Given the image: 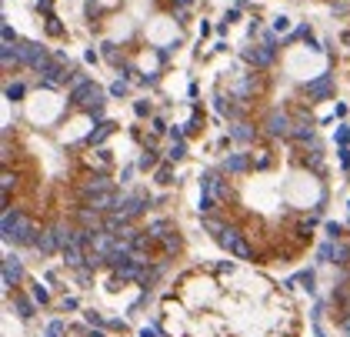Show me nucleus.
Listing matches in <instances>:
<instances>
[{
	"instance_id": "1",
	"label": "nucleus",
	"mask_w": 350,
	"mask_h": 337,
	"mask_svg": "<svg viewBox=\"0 0 350 337\" xmlns=\"http://www.w3.org/2000/svg\"><path fill=\"white\" fill-rule=\"evenodd\" d=\"M104 90L93 84V80H80L74 90H70V104H80L87 113H93V117H100L104 113Z\"/></svg>"
},
{
	"instance_id": "2",
	"label": "nucleus",
	"mask_w": 350,
	"mask_h": 337,
	"mask_svg": "<svg viewBox=\"0 0 350 337\" xmlns=\"http://www.w3.org/2000/svg\"><path fill=\"white\" fill-rule=\"evenodd\" d=\"M34 237H37V230H34V224L23 217V214H17V210H7L3 214V241L10 244H34Z\"/></svg>"
},
{
	"instance_id": "3",
	"label": "nucleus",
	"mask_w": 350,
	"mask_h": 337,
	"mask_svg": "<svg viewBox=\"0 0 350 337\" xmlns=\"http://www.w3.org/2000/svg\"><path fill=\"white\" fill-rule=\"evenodd\" d=\"M220 244L230 250V254H234V257H240V261H247V257H250V247H247V241L240 237L237 230H230V227H223V230H220Z\"/></svg>"
},
{
	"instance_id": "4",
	"label": "nucleus",
	"mask_w": 350,
	"mask_h": 337,
	"mask_svg": "<svg viewBox=\"0 0 350 337\" xmlns=\"http://www.w3.org/2000/svg\"><path fill=\"white\" fill-rule=\"evenodd\" d=\"M267 134H274V137H287V134H294V131H290V117H287V113H280V111H274L270 117H267Z\"/></svg>"
},
{
	"instance_id": "5",
	"label": "nucleus",
	"mask_w": 350,
	"mask_h": 337,
	"mask_svg": "<svg viewBox=\"0 0 350 337\" xmlns=\"http://www.w3.org/2000/svg\"><path fill=\"white\" fill-rule=\"evenodd\" d=\"M20 277H23V264H20L17 254H10V257L3 261V284H7V287H14Z\"/></svg>"
},
{
	"instance_id": "6",
	"label": "nucleus",
	"mask_w": 350,
	"mask_h": 337,
	"mask_svg": "<svg viewBox=\"0 0 350 337\" xmlns=\"http://www.w3.org/2000/svg\"><path fill=\"white\" fill-rule=\"evenodd\" d=\"M350 257V250L347 247H344V244H324V247H320V261H330V264H344Z\"/></svg>"
},
{
	"instance_id": "7",
	"label": "nucleus",
	"mask_w": 350,
	"mask_h": 337,
	"mask_svg": "<svg viewBox=\"0 0 350 337\" xmlns=\"http://www.w3.org/2000/svg\"><path fill=\"white\" fill-rule=\"evenodd\" d=\"M200 190H203V197H214V201H220L223 194H227L217 174H203V177H200Z\"/></svg>"
},
{
	"instance_id": "8",
	"label": "nucleus",
	"mask_w": 350,
	"mask_h": 337,
	"mask_svg": "<svg viewBox=\"0 0 350 337\" xmlns=\"http://www.w3.org/2000/svg\"><path fill=\"white\" fill-rule=\"evenodd\" d=\"M243 57L254 64V67H267V64H274V47H250V50H243Z\"/></svg>"
},
{
	"instance_id": "9",
	"label": "nucleus",
	"mask_w": 350,
	"mask_h": 337,
	"mask_svg": "<svg viewBox=\"0 0 350 337\" xmlns=\"http://www.w3.org/2000/svg\"><path fill=\"white\" fill-rule=\"evenodd\" d=\"M34 247H37L40 254H54L57 247H60V241H57L54 230H37V237H34Z\"/></svg>"
},
{
	"instance_id": "10",
	"label": "nucleus",
	"mask_w": 350,
	"mask_h": 337,
	"mask_svg": "<svg viewBox=\"0 0 350 337\" xmlns=\"http://www.w3.org/2000/svg\"><path fill=\"white\" fill-rule=\"evenodd\" d=\"M144 207H147V197H127V201H120V204H117V210L130 221V217L144 214Z\"/></svg>"
},
{
	"instance_id": "11",
	"label": "nucleus",
	"mask_w": 350,
	"mask_h": 337,
	"mask_svg": "<svg viewBox=\"0 0 350 337\" xmlns=\"http://www.w3.org/2000/svg\"><path fill=\"white\" fill-rule=\"evenodd\" d=\"M330 87H333V77L324 74V77H317V80H310L304 90H307L310 97H327V94H330Z\"/></svg>"
},
{
	"instance_id": "12",
	"label": "nucleus",
	"mask_w": 350,
	"mask_h": 337,
	"mask_svg": "<svg viewBox=\"0 0 350 337\" xmlns=\"http://www.w3.org/2000/svg\"><path fill=\"white\" fill-rule=\"evenodd\" d=\"M60 254H64V264H67V267H80V264L87 261V257L80 254V247H77V244H67V247H60Z\"/></svg>"
},
{
	"instance_id": "13",
	"label": "nucleus",
	"mask_w": 350,
	"mask_h": 337,
	"mask_svg": "<svg viewBox=\"0 0 350 337\" xmlns=\"http://www.w3.org/2000/svg\"><path fill=\"white\" fill-rule=\"evenodd\" d=\"M100 190H113V184L107 177H90L87 184H84V197H90V194H100Z\"/></svg>"
},
{
	"instance_id": "14",
	"label": "nucleus",
	"mask_w": 350,
	"mask_h": 337,
	"mask_svg": "<svg viewBox=\"0 0 350 337\" xmlns=\"http://www.w3.org/2000/svg\"><path fill=\"white\" fill-rule=\"evenodd\" d=\"M110 134H113V124H107V120H104V124H97V131L87 137V144H100V140H107Z\"/></svg>"
},
{
	"instance_id": "15",
	"label": "nucleus",
	"mask_w": 350,
	"mask_h": 337,
	"mask_svg": "<svg viewBox=\"0 0 350 337\" xmlns=\"http://www.w3.org/2000/svg\"><path fill=\"white\" fill-rule=\"evenodd\" d=\"M223 167L230 170V174H240V170H247V154H234V157H227V164Z\"/></svg>"
},
{
	"instance_id": "16",
	"label": "nucleus",
	"mask_w": 350,
	"mask_h": 337,
	"mask_svg": "<svg viewBox=\"0 0 350 337\" xmlns=\"http://www.w3.org/2000/svg\"><path fill=\"white\" fill-rule=\"evenodd\" d=\"M230 137H234V140H250L254 131H250L247 124H234V127H230Z\"/></svg>"
},
{
	"instance_id": "17",
	"label": "nucleus",
	"mask_w": 350,
	"mask_h": 337,
	"mask_svg": "<svg viewBox=\"0 0 350 337\" xmlns=\"http://www.w3.org/2000/svg\"><path fill=\"white\" fill-rule=\"evenodd\" d=\"M187 154V147H184V140H177V144H170V150H167V160H180Z\"/></svg>"
},
{
	"instance_id": "18",
	"label": "nucleus",
	"mask_w": 350,
	"mask_h": 337,
	"mask_svg": "<svg viewBox=\"0 0 350 337\" xmlns=\"http://www.w3.org/2000/svg\"><path fill=\"white\" fill-rule=\"evenodd\" d=\"M153 164H157V157H153V150H144V154H140V160H137V167H144V170H150Z\"/></svg>"
},
{
	"instance_id": "19",
	"label": "nucleus",
	"mask_w": 350,
	"mask_h": 337,
	"mask_svg": "<svg viewBox=\"0 0 350 337\" xmlns=\"http://www.w3.org/2000/svg\"><path fill=\"white\" fill-rule=\"evenodd\" d=\"M164 244H167V250H177V247H180V237H177V230H167V234H164Z\"/></svg>"
},
{
	"instance_id": "20",
	"label": "nucleus",
	"mask_w": 350,
	"mask_h": 337,
	"mask_svg": "<svg viewBox=\"0 0 350 337\" xmlns=\"http://www.w3.org/2000/svg\"><path fill=\"white\" fill-rule=\"evenodd\" d=\"M23 97V84H10L7 87V100H20Z\"/></svg>"
},
{
	"instance_id": "21",
	"label": "nucleus",
	"mask_w": 350,
	"mask_h": 337,
	"mask_svg": "<svg viewBox=\"0 0 350 337\" xmlns=\"http://www.w3.org/2000/svg\"><path fill=\"white\" fill-rule=\"evenodd\" d=\"M17 311H20V317H30L34 314V304L30 300H17Z\"/></svg>"
},
{
	"instance_id": "22",
	"label": "nucleus",
	"mask_w": 350,
	"mask_h": 337,
	"mask_svg": "<svg viewBox=\"0 0 350 337\" xmlns=\"http://www.w3.org/2000/svg\"><path fill=\"white\" fill-rule=\"evenodd\" d=\"M34 300H40V304H47V300H50V294H47V291H44V287H34Z\"/></svg>"
},
{
	"instance_id": "23",
	"label": "nucleus",
	"mask_w": 350,
	"mask_h": 337,
	"mask_svg": "<svg viewBox=\"0 0 350 337\" xmlns=\"http://www.w3.org/2000/svg\"><path fill=\"white\" fill-rule=\"evenodd\" d=\"M110 94L113 97H124V94H127V84H124V80H117V84L110 87Z\"/></svg>"
},
{
	"instance_id": "24",
	"label": "nucleus",
	"mask_w": 350,
	"mask_h": 337,
	"mask_svg": "<svg viewBox=\"0 0 350 337\" xmlns=\"http://www.w3.org/2000/svg\"><path fill=\"white\" fill-rule=\"evenodd\" d=\"M104 57H107V60H113V64H117V47H113V44H104Z\"/></svg>"
},
{
	"instance_id": "25",
	"label": "nucleus",
	"mask_w": 350,
	"mask_h": 337,
	"mask_svg": "<svg viewBox=\"0 0 350 337\" xmlns=\"http://www.w3.org/2000/svg\"><path fill=\"white\" fill-rule=\"evenodd\" d=\"M157 180H160V184H170V167H160V170H157Z\"/></svg>"
},
{
	"instance_id": "26",
	"label": "nucleus",
	"mask_w": 350,
	"mask_h": 337,
	"mask_svg": "<svg viewBox=\"0 0 350 337\" xmlns=\"http://www.w3.org/2000/svg\"><path fill=\"white\" fill-rule=\"evenodd\" d=\"M327 237L337 241V237H340V224H327Z\"/></svg>"
},
{
	"instance_id": "27",
	"label": "nucleus",
	"mask_w": 350,
	"mask_h": 337,
	"mask_svg": "<svg viewBox=\"0 0 350 337\" xmlns=\"http://www.w3.org/2000/svg\"><path fill=\"white\" fill-rule=\"evenodd\" d=\"M87 324H97V327H100V324H104V317H100L97 311H87Z\"/></svg>"
},
{
	"instance_id": "28",
	"label": "nucleus",
	"mask_w": 350,
	"mask_h": 337,
	"mask_svg": "<svg viewBox=\"0 0 350 337\" xmlns=\"http://www.w3.org/2000/svg\"><path fill=\"white\" fill-rule=\"evenodd\" d=\"M60 331H64V324H60V320H54V324H50V334H47V337H60Z\"/></svg>"
},
{
	"instance_id": "29",
	"label": "nucleus",
	"mask_w": 350,
	"mask_h": 337,
	"mask_svg": "<svg viewBox=\"0 0 350 337\" xmlns=\"http://www.w3.org/2000/svg\"><path fill=\"white\" fill-rule=\"evenodd\" d=\"M133 111H137V113H140V117H144V113H150V107H147V104H144V100H137V107H133Z\"/></svg>"
},
{
	"instance_id": "30",
	"label": "nucleus",
	"mask_w": 350,
	"mask_h": 337,
	"mask_svg": "<svg viewBox=\"0 0 350 337\" xmlns=\"http://www.w3.org/2000/svg\"><path fill=\"white\" fill-rule=\"evenodd\" d=\"M344 331H347V337H350V317H347V320H344Z\"/></svg>"
}]
</instances>
